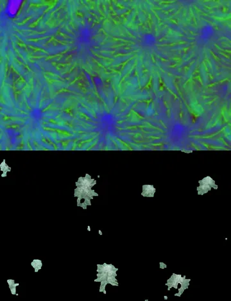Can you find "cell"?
I'll list each match as a JSON object with an SVG mask.
<instances>
[{
    "mask_svg": "<svg viewBox=\"0 0 231 301\" xmlns=\"http://www.w3.org/2000/svg\"><path fill=\"white\" fill-rule=\"evenodd\" d=\"M200 186L197 188L199 195H203L210 191L212 187L214 189H217L218 186L215 184L214 181L210 177H207L202 181H199Z\"/></svg>",
    "mask_w": 231,
    "mask_h": 301,
    "instance_id": "obj_2",
    "label": "cell"
},
{
    "mask_svg": "<svg viewBox=\"0 0 231 301\" xmlns=\"http://www.w3.org/2000/svg\"><path fill=\"white\" fill-rule=\"evenodd\" d=\"M204 30H205V31L204 32H203V34H204V37H208V36H209L211 34V32H212L211 27H210V26H209V27H206L204 28Z\"/></svg>",
    "mask_w": 231,
    "mask_h": 301,
    "instance_id": "obj_4",
    "label": "cell"
},
{
    "mask_svg": "<svg viewBox=\"0 0 231 301\" xmlns=\"http://www.w3.org/2000/svg\"><path fill=\"white\" fill-rule=\"evenodd\" d=\"M155 189L153 186L145 185L143 186V193L142 195L148 197H153L155 193Z\"/></svg>",
    "mask_w": 231,
    "mask_h": 301,
    "instance_id": "obj_3",
    "label": "cell"
},
{
    "mask_svg": "<svg viewBox=\"0 0 231 301\" xmlns=\"http://www.w3.org/2000/svg\"><path fill=\"white\" fill-rule=\"evenodd\" d=\"M95 184L96 181L91 179V177L88 174H86L84 178L80 177L76 183L77 188L75 190V196L78 198V205L79 204L81 199H85V202L82 206L84 209H86L88 205H91L90 200L93 198L94 196L98 195L94 190H91V187Z\"/></svg>",
    "mask_w": 231,
    "mask_h": 301,
    "instance_id": "obj_1",
    "label": "cell"
},
{
    "mask_svg": "<svg viewBox=\"0 0 231 301\" xmlns=\"http://www.w3.org/2000/svg\"><path fill=\"white\" fill-rule=\"evenodd\" d=\"M146 42L148 44H153L154 42H155V39H154V37H153V36L148 35L146 38Z\"/></svg>",
    "mask_w": 231,
    "mask_h": 301,
    "instance_id": "obj_5",
    "label": "cell"
}]
</instances>
